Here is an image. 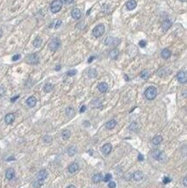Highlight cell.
I'll list each match as a JSON object with an SVG mask.
<instances>
[{"instance_id": "1", "label": "cell", "mask_w": 187, "mask_h": 188, "mask_svg": "<svg viewBox=\"0 0 187 188\" xmlns=\"http://www.w3.org/2000/svg\"><path fill=\"white\" fill-rule=\"evenodd\" d=\"M144 94H145L146 99H148V100H152V99H155L156 97V95H157V90H156V87L150 86L146 89L145 93Z\"/></svg>"}, {"instance_id": "2", "label": "cell", "mask_w": 187, "mask_h": 188, "mask_svg": "<svg viewBox=\"0 0 187 188\" xmlns=\"http://www.w3.org/2000/svg\"><path fill=\"white\" fill-rule=\"evenodd\" d=\"M151 156L154 159H156V161L159 162H164L166 160V155L164 154L163 151H161L159 150H155L152 151Z\"/></svg>"}, {"instance_id": "3", "label": "cell", "mask_w": 187, "mask_h": 188, "mask_svg": "<svg viewBox=\"0 0 187 188\" xmlns=\"http://www.w3.org/2000/svg\"><path fill=\"white\" fill-rule=\"evenodd\" d=\"M104 26L103 24H98L92 30V34L95 38H99V37H101L104 34Z\"/></svg>"}, {"instance_id": "4", "label": "cell", "mask_w": 187, "mask_h": 188, "mask_svg": "<svg viewBox=\"0 0 187 188\" xmlns=\"http://www.w3.org/2000/svg\"><path fill=\"white\" fill-rule=\"evenodd\" d=\"M62 0H54L50 5V10L53 13H56L61 11L62 7Z\"/></svg>"}, {"instance_id": "5", "label": "cell", "mask_w": 187, "mask_h": 188, "mask_svg": "<svg viewBox=\"0 0 187 188\" xmlns=\"http://www.w3.org/2000/svg\"><path fill=\"white\" fill-rule=\"evenodd\" d=\"M119 40L117 38H114V37L112 36H108L105 38L104 40V45L106 46H115L117 44L119 43Z\"/></svg>"}, {"instance_id": "6", "label": "cell", "mask_w": 187, "mask_h": 188, "mask_svg": "<svg viewBox=\"0 0 187 188\" xmlns=\"http://www.w3.org/2000/svg\"><path fill=\"white\" fill-rule=\"evenodd\" d=\"M39 61H40V58L37 54H31L27 58V62L29 64H37V63H39Z\"/></svg>"}, {"instance_id": "7", "label": "cell", "mask_w": 187, "mask_h": 188, "mask_svg": "<svg viewBox=\"0 0 187 188\" xmlns=\"http://www.w3.org/2000/svg\"><path fill=\"white\" fill-rule=\"evenodd\" d=\"M60 41H59L58 39L57 38H55V39H53L50 42H49V45H48V47H49V49L51 51H55V50H57L59 48V47H60Z\"/></svg>"}, {"instance_id": "8", "label": "cell", "mask_w": 187, "mask_h": 188, "mask_svg": "<svg viewBox=\"0 0 187 188\" xmlns=\"http://www.w3.org/2000/svg\"><path fill=\"white\" fill-rule=\"evenodd\" d=\"M177 80L179 81L181 84H185L187 81V76H186V73L185 71H180V72L177 73Z\"/></svg>"}, {"instance_id": "9", "label": "cell", "mask_w": 187, "mask_h": 188, "mask_svg": "<svg viewBox=\"0 0 187 188\" xmlns=\"http://www.w3.org/2000/svg\"><path fill=\"white\" fill-rule=\"evenodd\" d=\"M71 17L74 19H79L81 18V11L77 8H75L71 11Z\"/></svg>"}, {"instance_id": "10", "label": "cell", "mask_w": 187, "mask_h": 188, "mask_svg": "<svg viewBox=\"0 0 187 188\" xmlns=\"http://www.w3.org/2000/svg\"><path fill=\"white\" fill-rule=\"evenodd\" d=\"M126 8H127V10L132 11V10L135 9V7L137 6V3H136L135 0H129V1L126 2Z\"/></svg>"}, {"instance_id": "11", "label": "cell", "mask_w": 187, "mask_h": 188, "mask_svg": "<svg viewBox=\"0 0 187 188\" xmlns=\"http://www.w3.org/2000/svg\"><path fill=\"white\" fill-rule=\"evenodd\" d=\"M14 120H15V116L13 113H8V114H6L5 117V121L6 124H8V125L12 124V123L14 121Z\"/></svg>"}, {"instance_id": "12", "label": "cell", "mask_w": 187, "mask_h": 188, "mask_svg": "<svg viewBox=\"0 0 187 188\" xmlns=\"http://www.w3.org/2000/svg\"><path fill=\"white\" fill-rule=\"evenodd\" d=\"M68 170H69V173H76V172L78 171V170H79V165H78L76 163H73V164H71L69 166Z\"/></svg>"}, {"instance_id": "13", "label": "cell", "mask_w": 187, "mask_h": 188, "mask_svg": "<svg viewBox=\"0 0 187 188\" xmlns=\"http://www.w3.org/2000/svg\"><path fill=\"white\" fill-rule=\"evenodd\" d=\"M47 177H48V172L46 170H42L37 174V179H40V180H45Z\"/></svg>"}, {"instance_id": "14", "label": "cell", "mask_w": 187, "mask_h": 188, "mask_svg": "<svg viewBox=\"0 0 187 188\" xmlns=\"http://www.w3.org/2000/svg\"><path fill=\"white\" fill-rule=\"evenodd\" d=\"M36 103H37L36 98H35V97H34V96L29 97V98L27 99V105L29 106V107H34V106H35Z\"/></svg>"}, {"instance_id": "15", "label": "cell", "mask_w": 187, "mask_h": 188, "mask_svg": "<svg viewBox=\"0 0 187 188\" xmlns=\"http://www.w3.org/2000/svg\"><path fill=\"white\" fill-rule=\"evenodd\" d=\"M132 177H133V179L135 181H141V179H143V172L141 171H137L133 174Z\"/></svg>"}, {"instance_id": "16", "label": "cell", "mask_w": 187, "mask_h": 188, "mask_svg": "<svg viewBox=\"0 0 187 188\" xmlns=\"http://www.w3.org/2000/svg\"><path fill=\"white\" fill-rule=\"evenodd\" d=\"M112 151V145L110 143H106L102 147V152L104 155H109Z\"/></svg>"}, {"instance_id": "17", "label": "cell", "mask_w": 187, "mask_h": 188, "mask_svg": "<svg viewBox=\"0 0 187 188\" xmlns=\"http://www.w3.org/2000/svg\"><path fill=\"white\" fill-rule=\"evenodd\" d=\"M15 176V171L14 170L12 169V168H9V169L6 171L5 172V177H6V179H9V180H12Z\"/></svg>"}, {"instance_id": "18", "label": "cell", "mask_w": 187, "mask_h": 188, "mask_svg": "<svg viewBox=\"0 0 187 188\" xmlns=\"http://www.w3.org/2000/svg\"><path fill=\"white\" fill-rule=\"evenodd\" d=\"M171 25H172V23H171V21H170V19H165L164 21L163 22V24H162V27H163V30L164 32L167 31L168 29L170 28V27H171Z\"/></svg>"}, {"instance_id": "19", "label": "cell", "mask_w": 187, "mask_h": 188, "mask_svg": "<svg viewBox=\"0 0 187 188\" xmlns=\"http://www.w3.org/2000/svg\"><path fill=\"white\" fill-rule=\"evenodd\" d=\"M117 125V122L115 120H111V121H109L108 122H106V124H105V128H107V129H109V130H111V129H113V128L116 127Z\"/></svg>"}, {"instance_id": "20", "label": "cell", "mask_w": 187, "mask_h": 188, "mask_svg": "<svg viewBox=\"0 0 187 188\" xmlns=\"http://www.w3.org/2000/svg\"><path fill=\"white\" fill-rule=\"evenodd\" d=\"M97 89H98V91L100 92H105L108 90V85L104 82L100 83L99 85H98V86H97Z\"/></svg>"}, {"instance_id": "21", "label": "cell", "mask_w": 187, "mask_h": 188, "mask_svg": "<svg viewBox=\"0 0 187 188\" xmlns=\"http://www.w3.org/2000/svg\"><path fill=\"white\" fill-rule=\"evenodd\" d=\"M161 56L163 59H168V58H170V56H171V52H170V49H168V48H164L163 51H162V53H161Z\"/></svg>"}, {"instance_id": "22", "label": "cell", "mask_w": 187, "mask_h": 188, "mask_svg": "<svg viewBox=\"0 0 187 188\" xmlns=\"http://www.w3.org/2000/svg\"><path fill=\"white\" fill-rule=\"evenodd\" d=\"M103 180V176H102V174L101 173H97V174H95L94 176H93L92 178V181H93V183H100L101 181Z\"/></svg>"}, {"instance_id": "23", "label": "cell", "mask_w": 187, "mask_h": 188, "mask_svg": "<svg viewBox=\"0 0 187 188\" xmlns=\"http://www.w3.org/2000/svg\"><path fill=\"white\" fill-rule=\"evenodd\" d=\"M163 142V137L161 136V135H156L155 137L152 139V143H153L154 145H159L161 143V142Z\"/></svg>"}, {"instance_id": "24", "label": "cell", "mask_w": 187, "mask_h": 188, "mask_svg": "<svg viewBox=\"0 0 187 188\" xmlns=\"http://www.w3.org/2000/svg\"><path fill=\"white\" fill-rule=\"evenodd\" d=\"M119 50L118 49H116V48H114V49H112V50H111L110 51V54H109V56H110V57L112 58V59H117L118 58V56H119Z\"/></svg>"}, {"instance_id": "25", "label": "cell", "mask_w": 187, "mask_h": 188, "mask_svg": "<svg viewBox=\"0 0 187 188\" xmlns=\"http://www.w3.org/2000/svg\"><path fill=\"white\" fill-rule=\"evenodd\" d=\"M70 135H71V133L69 129H65V130H63L62 132V137L64 140L69 139V138L70 137Z\"/></svg>"}, {"instance_id": "26", "label": "cell", "mask_w": 187, "mask_h": 188, "mask_svg": "<svg viewBox=\"0 0 187 188\" xmlns=\"http://www.w3.org/2000/svg\"><path fill=\"white\" fill-rule=\"evenodd\" d=\"M91 104H92V106H94V107H96V108H101V107H102V102H101V100L98 99H94Z\"/></svg>"}, {"instance_id": "27", "label": "cell", "mask_w": 187, "mask_h": 188, "mask_svg": "<svg viewBox=\"0 0 187 188\" xmlns=\"http://www.w3.org/2000/svg\"><path fill=\"white\" fill-rule=\"evenodd\" d=\"M33 44H34V46L35 47V48H40V47L42 46V38H40V37H37V38L34 41Z\"/></svg>"}, {"instance_id": "28", "label": "cell", "mask_w": 187, "mask_h": 188, "mask_svg": "<svg viewBox=\"0 0 187 188\" xmlns=\"http://www.w3.org/2000/svg\"><path fill=\"white\" fill-rule=\"evenodd\" d=\"M76 151H77V150H76V148L75 147V146H71V147L69 148V150H68V155L69 156V157H73L74 155L76 153Z\"/></svg>"}, {"instance_id": "29", "label": "cell", "mask_w": 187, "mask_h": 188, "mask_svg": "<svg viewBox=\"0 0 187 188\" xmlns=\"http://www.w3.org/2000/svg\"><path fill=\"white\" fill-rule=\"evenodd\" d=\"M66 114H67L68 117L72 118L73 116H74V114H75L74 109H73L72 107H67V108H66Z\"/></svg>"}, {"instance_id": "30", "label": "cell", "mask_w": 187, "mask_h": 188, "mask_svg": "<svg viewBox=\"0 0 187 188\" xmlns=\"http://www.w3.org/2000/svg\"><path fill=\"white\" fill-rule=\"evenodd\" d=\"M44 183V180H40V179H37L34 182L33 186H34V188H41L42 186Z\"/></svg>"}, {"instance_id": "31", "label": "cell", "mask_w": 187, "mask_h": 188, "mask_svg": "<svg viewBox=\"0 0 187 188\" xmlns=\"http://www.w3.org/2000/svg\"><path fill=\"white\" fill-rule=\"evenodd\" d=\"M53 89H54V86L52 84H47V85L44 86V91H45V92H47V93L51 92L52 91H53Z\"/></svg>"}, {"instance_id": "32", "label": "cell", "mask_w": 187, "mask_h": 188, "mask_svg": "<svg viewBox=\"0 0 187 188\" xmlns=\"http://www.w3.org/2000/svg\"><path fill=\"white\" fill-rule=\"evenodd\" d=\"M97 75V70H94V69H90V70H89V72H88V76H89V77H90V78H94V77H96Z\"/></svg>"}, {"instance_id": "33", "label": "cell", "mask_w": 187, "mask_h": 188, "mask_svg": "<svg viewBox=\"0 0 187 188\" xmlns=\"http://www.w3.org/2000/svg\"><path fill=\"white\" fill-rule=\"evenodd\" d=\"M148 77H149V72H148V70H145L141 73V77L142 79H148Z\"/></svg>"}, {"instance_id": "34", "label": "cell", "mask_w": 187, "mask_h": 188, "mask_svg": "<svg viewBox=\"0 0 187 188\" xmlns=\"http://www.w3.org/2000/svg\"><path fill=\"white\" fill-rule=\"evenodd\" d=\"M137 128H138V125H137L136 122H132L129 126V129L132 131H134V132L137 130Z\"/></svg>"}, {"instance_id": "35", "label": "cell", "mask_w": 187, "mask_h": 188, "mask_svg": "<svg viewBox=\"0 0 187 188\" xmlns=\"http://www.w3.org/2000/svg\"><path fill=\"white\" fill-rule=\"evenodd\" d=\"M43 141H44V142H46V143H50V142L53 141V138H52V136H50V135H45L43 138Z\"/></svg>"}, {"instance_id": "36", "label": "cell", "mask_w": 187, "mask_h": 188, "mask_svg": "<svg viewBox=\"0 0 187 188\" xmlns=\"http://www.w3.org/2000/svg\"><path fill=\"white\" fill-rule=\"evenodd\" d=\"M112 179V175L111 174H109V173H107L105 176L103 178V180L104 181V182H109L110 180Z\"/></svg>"}, {"instance_id": "37", "label": "cell", "mask_w": 187, "mask_h": 188, "mask_svg": "<svg viewBox=\"0 0 187 188\" xmlns=\"http://www.w3.org/2000/svg\"><path fill=\"white\" fill-rule=\"evenodd\" d=\"M76 74V70H69V71H68V72H67V75L69 76V77H72V76H75Z\"/></svg>"}, {"instance_id": "38", "label": "cell", "mask_w": 187, "mask_h": 188, "mask_svg": "<svg viewBox=\"0 0 187 188\" xmlns=\"http://www.w3.org/2000/svg\"><path fill=\"white\" fill-rule=\"evenodd\" d=\"M108 187L109 188H115L116 187V183L113 182V181H110L109 184H108Z\"/></svg>"}, {"instance_id": "39", "label": "cell", "mask_w": 187, "mask_h": 188, "mask_svg": "<svg viewBox=\"0 0 187 188\" xmlns=\"http://www.w3.org/2000/svg\"><path fill=\"white\" fill-rule=\"evenodd\" d=\"M139 45H140V47H141V48H145L146 45H147V41H141L140 42H139Z\"/></svg>"}, {"instance_id": "40", "label": "cell", "mask_w": 187, "mask_h": 188, "mask_svg": "<svg viewBox=\"0 0 187 188\" xmlns=\"http://www.w3.org/2000/svg\"><path fill=\"white\" fill-rule=\"evenodd\" d=\"M62 25V21L61 20H56V24L55 25V28H58L60 26Z\"/></svg>"}, {"instance_id": "41", "label": "cell", "mask_w": 187, "mask_h": 188, "mask_svg": "<svg viewBox=\"0 0 187 188\" xmlns=\"http://www.w3.org/2000/svg\"><path fill=\"white\" fill-rule=\"evenodd\" d=\"M20 58V55H15V56L12 57V61H14V62L15 61H18Z\"/></svg>"}, {"instance_id": "42", "label": "cell", "mask_w": 187, "mask_h": 188, "mask_svg": "<svg viewBox=\"0 0 187 188\" xmlns=\"http://www.w3.org/2000/svg\"><path fill=\"white\" fill-rule=\"evenodd\" d=\"M170 181H171V180H170V178H168V177H167V178H164V179H163V184H168V183H170Z\"/></svg>"}, {"instance_id": "43", "label": "cell", "mask_w": 187, "mask_h": 188, "mask_svg": "<svg viewBox=\"0 0 187 188\" xmlns=\"http://www.w3.org/2000/svg\"><path fill=\"white\" fill-rule=\"evenodd\" d=\"M183 184H184V186H187V178L185 177L184 179H183Z\"/></svg>"}, {"instance_id": "44", "label": "cell", "mask_w": 187, "mask_h": 188, "mask_svg": "<svg viewBox=\"0 0 187 188\" xmlns=\"http://www.w3.org/2000/svg\"><path fill=\"white\" fill-rule=\"evenodd\" d=\"M63 1H64V3L67 4V5H69V4H72V3L74 2V0H63Z\"/></svg>"}, {"instance_id": "45", "label": "cell", "mask_w": 187, "mask_h": 188, "mask_svg": "<svg viewBox=\"0 0 187 188\" xmlns=\"http://www.w3.org/2000/svg\"><path fill=\"white\" fill-rule=\"evenodd\" d=\"M85 110H86V106H83L82 107H81V109H80V113H84Z\"/></svg>"}, {"instance_id": "46", "label": "cell", "mask_w": 187, "mask_h": 188, "mask_svg": "<svg viewBox=\"0 0 187 188\" xmlns=\"http://www.w3.org/2000/svg\"><path fill=\"white\" fill-rule=\"evenodd\" d=\"M19 97H20V96H19V95H17V96H15L14 98H12V99H11V101H12V102H15V101H16V100H17L18 99H19Z\"/></svg>"}, {"instance_id": "47", "label": "cell", "mask_w": 187, "mask_h": 188, "mask_svg": "<svg viewBox=\"0 0 187 188\" xmlns=\"http://www.w3.org/2000/svg\"><path fill=\"white\" fill-rule=\"evenodd\" d=\"M138 160L139 161H142V160H143V156H142L141 154L138 155Z\"/></svg>"}, {"instance_id": "48", "label": "cell", "mask_w": 187, "mask_h": 188, "mask_svg": "<svg viewBox=\"0 0 187 188\" xmlns=\"http://www.w3.org/2000/svg\"><path fill=\"white\" fill-rule=\"evenodd\" d=\"M132 176H133V175H131V174H127V175H126V176L125 177V178H126V180H129V179H130L132 178Z\"/></svg>"}, {"instance_id": "49", "label": "cell", "mask_w": 187, "mask_h": 188, "mask_svg": "<svg viewBox=\"0 0 187 188\" xmlns=\"http://www.w3.org/2000/svg\"><path fill=\"white\" fill-rule=\"evenodd\" d=\"M94 58H95V56H90V57L89 58V59H88V63H91V62H92V60H93V59H94Z\"/></svg>"}, {"instance_id": "50", "label": "cell", "mask_w": 187, "mask_h": 188, "mask_svg": "<svg viewBox=\"0 0 187 188\" xmlns=\"http://www.w3.org/2000/svg\"><path fill=\"white\" fill-rule=\"evenodd\" d=\"M60 69H61V66H60V65L56 66V68H55V70H60Z\"/></svg>"}, {"instance_id": "51", "label": "cell", "mask_w": 187, "mask_h": 188, "mask_svg": "<svg viewBox=\"0 0 187 188\" xmlns=\"http://www.w3.org/2000/svg\"><path fill=\"white\" fill-rule=\"evenodd\" d=\"M67 188H76L75 186H73V185H70V186H69Z\"/></svg>"}, {"instance_id": "52", "label": "cell", "mask_w": 187, "mask_h": 188, "mask_svg": "<svg viewBox=\"0 0 187 188\" xmlns=\"http://www.w3.org/2000/svg\"><path fill=\"white\" fill-rule=\"evenodd\" d=\"M2 35H3V31H2V29L0 28V38L2 37Z\"/></svg>"}, {"instance_id": "53", "label": "cell", "mask_w": 187, "mask_h": 188, "mask_svg": "<svg viewBox=\"0 0 187 188\" xmlns=\"http://www.w3.org/2000/svg\"><path fill=\"white\" fill-rule=\"evenodd\" d=\"M11 160H14V157H9L7 159V161H11Z\"/></svg>"}, {"instance_id": "54", "label": "cell", "mask_w": 187, "mask_h": 188, "mask_svg": "<svg viewBox=\"0 0 187 188\" xmlns=\"http://www.w3.org/2000/svg\"><path fill=\"white\" fill-rule=\"evenodd\" d=\"M180 1H182V2H185L186 0H180Z\"/></svg>"}]
</instances>
